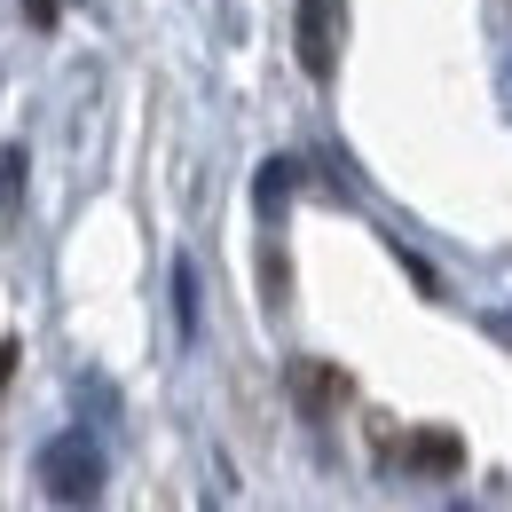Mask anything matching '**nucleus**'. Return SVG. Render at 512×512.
<instances>
[{
    "label": "nucleus",
    "mask_w": 512,
    "mask_h": 512,
    "mask_svg": "<svg viewBox=\"0 0 512 512\" xmlns=\"http://www.w3.org/2000/svg\"><path fill=\"white\" fill-rule=\"evenodd\" d=\"M8 379H16V339H0V394H8Z\"/></svg>",
    "instance_id": "1a4fd4ad"
},
{
    "label": "nucleus",
    "mask_w": 512,
    "mask_h": 512,
    "mask_svg": "<svg viewBox=\"0 0 512 512\" xmlns=\"http://www.w3.org/2000/svg\"><path fill=\"white\" fill-rule=\"evenodd\" d=\"M24 16H32V32H56V0H16Z\"/></svg>",
    "instance_id": "6e6552de"
},
{
    "label": "nucleus",
    "mask_w": 512,
    "mask_h": 512,
    "mask_svg": "<svg viewBox=\"0 0 512 512\" xmlns=\"http://www.w3.org/2000/svg\"><path fill=\"white\" fill-rule=\"evenodd\" d=\"M24 174H32V166H24V142H8V150H0V221H16V197H24Z\"/></svg>",
    "instance_id": "20e7f679"
},
{
    "label": "nucleus",
    "mask_w": 512,
    "mask_h": 512,
    "mask_svg": "<svg viewBox=\"0 0 512 512\" xmlns=\"http://www.w3.org/2000/svg\"><path fill=\"white\" fill-rule=\"evenodd\" d=\"M418 473H457L465 465V449H457V434H410V449H402Z\"/></svg>",
    "instance_id": "7ed1b4c3"
},
{
    "label": "nucleus",
    "mask_w": 512,
    "mask_h": 512,
    "mask_svg": "<svg viewBox=\"0 0 512 512\" xmlns=\"http://www.w3.org/2000/svg\"><path fill=\"white\" fill-rule=\"evenodd\" d=\"M292 174H300L292 158H268V166H260V213H276V205H284V190H292Z\"/></svg>",
    "instance_id": "423d86ee"
},
{
    "label": "nucleus",
    "mask_w": 512,
    "mask_h": 512,
    "mask_svg": "<svg viewBox=\"0 0 512 512\" xmlns=\"http://www.w3.org/2000/svg\"><path fill=\"white\" fill-rule=\"evenodd\" d=\"M79 410H95V418H119V394L103 379H79Z\"/></svg>",
    "instance_id": "0eeeda50"
},
{
    "label": "nucleus",
    "mask_w": 512,
    "mask_h": 512,
    "mask_svg": "<svg viewBox=\"0 0 512 512\" xmlns=\"http://www.w3.org/2000/svg\"><path fill=\"white\" fill-rule=\"evenodd\" d=\"M174 323H182V339L197 331V268L190 260H174Z\"/></svg>",
    "instance_id": "39448f33"
},
{
    "label": "nucleus",
    "mask_w": 512,
    "mask_h": 512,
    "mask_svg": "<svg viewBox=\"0 0 512 512\" xmlns=\"http://www.w3.org/2000/svg\"><path fill=\"white\" fill-rule=\"evenodd\" d=\"M40 489L56 505H95L103 497V449H95L87 426H71V434H56V442L40 449Z\"/></svg>",
    "instance_id": "f257e3e1"
},
{
    "label": "nucleus",
    "mask_w": 512,
    "mask_h": 512,
    "mask_svg": "<svg viewBox=\"0 0 512 512\" xmlns=\"http://www.w3.org/2000/svg\"><path fill=\"white\" fill-rule=\"evenodd\" d=\"M300 64H308V79H331V64H339V24H331V0H300Z\"/></svg>",
    "instance_id": "f03ea898"
}]
</instances>
